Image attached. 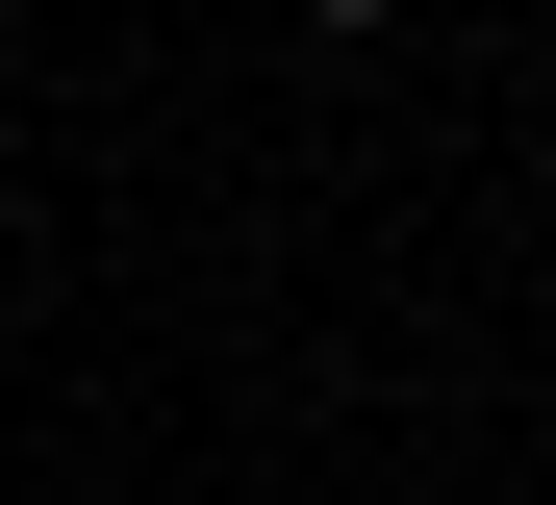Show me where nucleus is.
Masks as SVG:
<instances>
[{
	"mask_svg": "<svg viewBox=\"0 0 556 505\" xmlns=\"http://www.w3.org/2000/svg\"><path fill=\"white\" fill-rule=\"evenodd\" d=\"M304 26H405V0H304Z\"/></svg>",
	"mask_w": 556,
	"mask_h": 505,
	"instance_id": "f257e3e1",
	"label": "nucleus"
}]
</instances>
